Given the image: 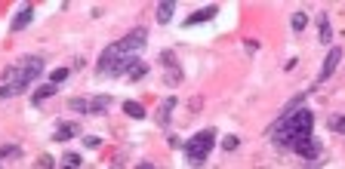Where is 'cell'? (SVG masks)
Returning a JSON list of instances; mask_svg holds the SVG:
<instances>
[{"label":"cell","mask_w":345,"mask_h":169,"mask_svg":"<svg viewBox=\"0 0 345 169\" xmlns=\"http://www.w3.org/2000/svg\"><path fill=\"white\" fill-rule=\"evenodd\" d=\"M176 104H179V98H176V95H167V98L157 104V114H154V120H157V126H160V129H167V126H170Z\"/></svg>","instance_id":"8"},{"label":"cell","mask_w":345,"mask_h":169,"mask_svg":"<svg viewBox=\"0 0 345 169\" xmlns=\"http://www.w3.org/2000/svg\"><path fill=\"white\" fill-rule=\"evenodd\" d=\"M339 61H342V49L339 46H333L330 52H327V58H324V65H321V71H318V80H315V89L324 83V80H330L333 77V71L339 68Z\"/></svg>","instance_id":"5"},{"label":"cell","mask_w":345,"mask_h":169,"mask_svg":"<svg viewBox=\"0 0 345 169\" xmlns=\"http://www.w3.org/2000/svg\"><path fill=\"white\" fill-rule=\"evenodd\" d=\"M244 49L247 52H259V40H244Z\"/></svg>","instance_id":"26"},{"label":"cell","mask_w":345,"mask_h":169,"mask_svg":"<svg viewBox=\"0 0 345 169\" xmlns=\"http://www.w3.org/2000/svg\"><path fill=\"white\" fill-rule=\"evenodd\" d=\"M318 40L321 43H330L333 40V25H330V12H318Z\"/></svg>","instance_id":"11"},{"label":"cell","mask_w":345,"mask_h":169,"mask_svg":"<svg viewBox=\"0 0 345 169\" xmlns=\"http://www.w3.org/2000/svg\"><path fill=\"white\" fill-rule=\"evenodd\" d=\"M290 28H293L296 34H302V31L308 28V12H305V9H296V12L290 15Z\"/></svg>","instance_id":"15"},{"label":"cell","mask_w":345,"mask_h":169,"mask_svg":"<svg viewBox=\"0 0 345 169\" xmlns=\"http://www.w3.org/2000/svg\"><path fill=\"white\" fill-rule=\"evenodd\" d=\"M43 71H46V58L43 55H25L15 65L3 68L0 71V98H15V95L28 92L40 80Z\"/></svg>","instance_id":"3"},{"label":"cell","mask_w":345,"mask_h":169,"mask_svg":"<svg viewBox=\"0 0 345 169\" xmlns=\"http://www.w3.org/2000/svg\"><path fill=\"white\" fill-rule=\"evenodd\" d=\"M241 147V138L238 135H225L222 138V151H238Z\"/></svg>","instance_id":"24"},{"label":"cell","mask_w":345,"mask_h":169,"mask_svg":"<svg viewBox=\"0 0 345 169\" xmlns=\"http://www.w3.org/2000/svg\"><path fill=\"white\" fill-rule=\"evenodd\" d=\"M86 104H89V98H80V95H77V98H71V101H68V111H77V114H86Z\"/></svg>","instance_id":"22"},{"label":"cell","mask_w":345,"mask_h":169,"mask_svg":"<svg viewBox=\"0 0 345 169\" xmlns=\"http://www.w3.org/2000/svg\"><path fill=\"white\" fill-rule=\"evenodd\" d=\"M312 92H315V86H308L305 92L293 95L281 108V114L275 117V123L265 132L281 151L299 154V160H305V166H318L321 163V141L315 138V114L305 108V98Z\"/></svg>","instance_id":"1"},{"label":"cell","mask_w":345,"mask_h":169,"mask_svg":"<svg viewBox=\"0 0 345 169\" xmlns=\"http://www.w3.org/2000/svg\"><path fill=\"white\" fill-rule=\"evenodd\" d=\"M111 104H114V98L105 92V95H93L89 98V104H86V114H96V117H102V114H108L111 111Z\"/></svg>","instance_id":"9"},{"label":"cell","mask_w":345,"mask_h":169,"mask_svg":"<svg viewBox=\"0 0 345 169\" xmlns=\"http://www.w3.org/2000/svg\"><path fill=\"white\" fill-rule=\"evenodd\" d=\"M56 92H59V86H52V83H43V86H37V89L31 92V104H34V108H43V104H46V101H49Z\"/></svg>","instance_id":"10"},{"label":"cell","mask_w":345,"mask_h":169,"mask_svg":"<svg viewBox=\"0 0 345 169\" xmlns=\"http://www.w3.org/2000/svg\"><path fill=\"white\" fill-rule=\"evenodd\" d=\"M219 15V3H207V6H201V9H194L185 22H182V28H197V25H204V22H213Z\"/></svg>","instance_id":"6"},{"label":"cell","mask_w":345,"mask_h":169,"mask_svg":"<svg viewBox=\"0 0 345 169\" xmlns=\"http://www.w3.org/2000/svg\"><path fill=\"white\" fill-rule=\"evenodd\" d=\"M31 22H34V6H31V3H25V6H19V9H15V15H12V22H9V31H12V34H19V31H25Z\"/></svg>","instance_id":"7"},{"label":"cell","mask_w":345,"mask_h":169,"mask_svg":"<svg viewBox=\"0 0 345 169\" xmlns=\"http://www.w3.org/2000/svg\"><path fill=\"white\" fill-rule=\"evenodd\" d=\"M145 74H148V65H145V61H139V65H133V68H130L126 80H130V83H139V80H142Z\"/></svg>","instance_id":"19"},{"label":"cell","mask_w":345,"mask_h":169,"mask_svg":"<svg viewBox=\"0 0 345 169\" xmlns=\"http://www.w3.org/2000/svg\"><path fill=\"white\" fill-rule=\"evenodd\" d=\"M123 114L133 117V120H145V117H148V111H145L139 101H123Z\"/></svg>","instance_id":"16"},{"label":"cell","mask_w":345,"mask_h":169,"mask_svg":"<svg viewBox=\"0 0 345 169\" xmlns=\"http://www.w3.org/2000/svg\"><path fill=\"white\" fill-rule=\"evenodd\" d=\"M173 12H176V3H173V0H164V3L154 6V15H157L160 25H170V22H173Z\"/></svg>","instance_id":"13"},{"label":"cell","mask_w":345,"mask_h":169,"mask_svg":"<svg viewBox=\"0 0 345 169\" xmlns=\"http://www.w3.org/2000/svg\"><path fill=\"white\" fill-rule=\"evenodd\" d=\"M164 83H167V86H176V83H182V68H167V74H164Z\"/></svg>","instance_id":"21"},{"label":"cell","mask_w":345,"mask_h":169,"mask_svg":"<svg viewBox=\"0 0 345 169\" xmlns=\"http://www.w3.org/2000/svg\"><path fill=\"white\" fill-rule=\"evenodd\" d=\"M83 65H86V58H80V55H77V58H74V65H71V71H80Z\"/></svg>","instance_id":"29"},{"label":"cell","mask_w":345,"mask_h":169,"mask_svg":"<svg viewBox=\"0 0 345 169\" xmlns=\"http://www.w3.org/2000/svg\"><path fill=\"white\" fill-rule=\"evenodd\" d=\"M327 129H333V132L345 135V117H342V114H330V117H327Z\"/></svg>","instance_id":"20"},{"label":"cell","mask_w":345,"mask_h":169,"mask_svg":"<svg viewBox=\"0 0 345 169\" xmlns=\"http://www.w3.org/2000/svg\"><path fill=\"white\" fill-rule=\"evenodd\" d=\"M37 166H43V169L52 166V157H49V154H40V157H37Z\"/></svg>","instance_id":"27"},{"label":"cell","mask_w":345,"mask_h":169,"mask_svg":"<svg viewBox=\"0 0 345 169\" xmlns=\"http://www.w3.org/2000/svg\"><path fill=\"white\" fill-rule=\"evenodd\" d=\"M62 166H83V157L74 154V151H68V154L62 157Z\"/></svg>","instance_id":"23"},{"label":"cell","mask_w":345,"mask_h":169,"mask_svg":"<svg viewBox=\"0 0 345 169\" xmlns=\"http://www.w3.org/2000/svg\"><path fill=\"white\" fill-rule=\"evenodd\" d=\"M167 144H170V147H182V138H179V135H170Z\"/></svg>","instance_id":"28"},{"label":"cell","mask_w":345,"mask_h":169,"mask_svg":"<svg viewBox=\"0 0 345 169\" xmlns=\"http://www.w3.org/2000/svg\"><path fill=\"white\" fill-rule=\"evenodd\" d=\"M157 65H160V68H179V55H176L173 49H164V52L157 55Z\"/></svg>","instance_id":"17"},{"label":"cell","mask_w":345,"mask_h":169,"mask_svg":"<svg viewBox=\"0 0 345 169\" xmlns=\"http://www.w3.org/2000/svg\"><path fill=\"white\" fill-rule=\"evenodd\" d=\"M12 160H22V147L19 144H3L0 147V166H6Z\"/></svg>","instance_id":"14"},{"label":"cell","mask_w":345,"mask_h":169,"mask_svg":"<svg viewBox=\"0 0 345 169\" xmlns=\"http://www.w3.org/2000/svg\"><path fill=\"white\" fill-rule=\"evenodd\" d=\"M83 144H86L89 151H96V147H102V138H99V135H86V138H83Z\"/></svg>","instance_id":"25"},{"label":"cell","mask_w":345,"mask_h":169,"mask_svg":"<svg viewBox=\"0 0 345 169\" xmlns=\"http://www.w3.org/2000/svg\"><path fill=\"white\" fill-rule=\"evenodd\" d=\"M68 77H71V68H56V71H49V80H46V83H52V86H62Z\"/></svg>","instance_id":"18"},{"label":"cell","mask_w":345,"mask_h":169,"mask_svg":"<svg viewBox=\"0 0 345 169\" xmlns=\"http://www.w3.org/2000/svg\"><path fill=\"white\" fill-rule=\"evenodd\" d=\"M74 135H80V126L74 123V120H68V123H59L56 126V141H68V138H74Z\"/></svg>","instance_id":"12"},{"label":"cell","mask_w":345,"mask_h":169,"mask_svg":"<svg viewBox=\"0 0 345 169\" xmlns=\"http://www.w3.org/2000/svg\"><path fill=\"white\" fill-rule=\"evenodd\" d=\"M216 129L213 126H207V129H201V132H194L188 141H182V151H185V160H188V166H204L207 160H210V151L216 147Z\"/></svg>","instance_id":"4"},{"label":"cell","mask_w":345,"mask_h":169,"mask_svg":"<svg viewBox=\"0 0 345 169\" xmlns=\"http://www.w3.org/2000/svg\"><path fill=\"white\" fill-rule=\"evenodd\" d=\"M148 46V31L145 28H133L130 34H123L120 40L108 43L99 55V77H126L133 65H139L142 49Z\"/></svg>","instance_id":"2"}]
</instances>
